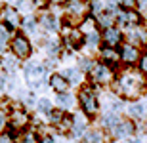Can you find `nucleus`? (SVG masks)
<instances>
[{
	"label": "nucleus",
	"instance_id": "41",
	"mask_svg": "<svg viewBox=\"0 0 147 143\" xmlns=\"http://www.w3.org/2000/svg\"><path fill=\"white\" fill-rule=\"evenodd\" d=\"M42 2H44L46 6H59V8H61V6L65 4L67 0H42Z\"/></svg>",
	"mask_w": 147,
	"mask_h": 143
},
{
	"label": "nucleus",
	"instance_id": "31",
	"mask_svg": "<svg viewBox=\"0 0 147 143\" xmlns=\"http://www.w3.org/2000/svg\"><path fill=\"white\" fill-rule=\"evenodd\" d=\"M13 143H40V134H38V130H34V124H33V128L17 134Z\"/></svg>",
	"mask_w": 147,
	"mask_h": 143
},
{
	"label": "nucleus",
	"instance_id": "15",
	"mask_svg": "<svg viewBox=\"0 0 147 143\" xmlns=\"http://www.w3.org/2000/svg\"><path fill=\"white\" fill-rule=\"evenodd\" d=\"M119 52H120V65L122 67H138V63L142 59V54H143V50L128 44V42H124L120 46Z\"/></svg>",
	"mask_w": 147,
	"mask_h": 143
},
{
	"label": "nucleus",
	"instance_id": "37",
	"mask_svg": "<svg viewBox=\"0 0 147 143\" xmlns=\"http://www.w3.org/2000/svg\"><path fill=\"white\" fill-rule=\"evenodd\" d=\"M119 143H147V139H145L143 134H138V136H134V138L122 139V141H119Z\"/></svg>",
	"mask_w": 147,
	"mask_h": 143
},
{
	"label": "nucleus",
	"instance_id": "10",
	"mask_svg": "<svg viewBox=\"0 0 147 143\" xmlns=\"http://www.w3.org/2000/svg\"><path fill=\"white\" fill-rule=\"evenodd\" d=\"M92 124H94V120L90 116H86L82 111L76 109L75 113H71V132H69V138L73 141H80L82 136L90 130Z\"/></svg>",
	"mask_w": 147,
	"mask_h": 143
},
{
	"label": "nucleus",
	"instance_id": "1",
	"mask_svg": "<svg viewBox=\"0 0 147 143\" xmlns=\"http://www.w3.org/2000/svg\"><path fill=\"white\" fill-rule=\"evenodd\" d=\"M145 86H147V77L138 67H120L117 71V78H115L113 86L109 90L119 97L132 101V99L145 95Z\"/></svg>",
	"mask_w": 147,
	"mask_h": 143
},
{
	"label": "nucleus",
	"instance_id": "4",
	"mask_svg": "<svg viewBox=\"0 0 147 143\" xmlns=\"http://www.w3.org/2000/svg\"><path fill=\"white\" fill-rule=\"evenodd\" d=\"M33 124H34L33 111L23 107L19 101H11L10 115H8V130L17 136V134L25 132L29 128H33Z\"/></svg>",
	"mask_w": 147,
	"mask_h": 143
},
{
	"label": "nucleus",
	"instance_id": "36",
	"mask_svg": "<svg viewBox=\"0 0 147 143\" xmlns=\"http://www.w3.org/2000/svg\"><path fill=\"white\" fill-rule=\"evenodd\" d=\"M117 4H119L120 10H126V11L136 10V0H117Z\"/></svg>",
	"mask_w": 147,
	"mask_h": 143
},
{
	"label": "nucleus",
	"instance_id": "12",
	"mask_svg": "<svg viewBox=\"0 0 147 143\" xmlns=\"http://www.w3.org/2000/svg\"><path fill=\"white\" fill-rule=\"evenodd\" d=\"M124 116L132 118V120L138 122V124H142L143 120H147V95L132 99V101H126Z\"/></svg>",
	"mask_w": 147,
	"mask_h": 143
},
{
	"label": "nucleus",
	"instance_id": "20",
	"mask_svg": "<svg viewBox=\"0 0 147 143\" xmlns=\"http://www.w3.org/2000/svg\"><path fill=\"white\" fill-rule=\"evenodd\" d=\"M61 73H63V77L69 80L71 88H76V90H78V88H82V86L88 82V77H86V75H84V73H82L76 65H69V67H65V69H63Z\"/></svg>",
	"mask_w": 147,
	"mask_h": 143
},
{
	"label": "nucleus",
	"instance_id": "27",
	"mask_svg": "<svg viewBox=\"0 0 147 143\" xmlns=\"http://www.w3.org/2000/svg\"><path fill=\"white\" fill-rule=\"evenodd\" d=\"M69 115H71V113H67V111L59 109V107H54L48 115L44 116V120H46V124H48V126H52L55 130L57 126H61V124L67 120V116H69Z\"/></svg>",
	"mask_w": 147,
	"mask_h": 143
},
{
	"label": "nucleus",
	"instance_id": "25",
	"mask_svg": "<svg viewBox=\"0 0 147 143\" xmlns=\"http://www.w3.org/2000/svg\"><path fill=\"white\" fill-rule=\"evenodd\" d=\"M21 33H25L27 36L31 38H36L38 34L42 33L40 31V23H38V15L36 13H31V15H23V23H21V29H19Z\"/></svg>",
	"mask_w": 147,
	"mask_h": 143
},
{
	"label": "nucleus",
	"instance_id": "40",
	"mask_svg": "<svg viewBox=\"0 0 147 143\" xmlns=\"http://www.w3.org/2000/svg\"><path fill=\"white\" fill-rule=\"evenodd\" d=\"M8 90V75L4 71H0V94Z\"/></svg>",
	"mask_w": 147,
	"mask_h": 143
},
{
	"label": "nucleus",
	"instance_id": "22",
	"mask_svg": "<svg viewBox=\"0 0 147 143\" xmlns=\"http://www.w3.org/2000/svg\"><path fill=\"white\" fill-rule=\"evenodd\" d=\"M109 141H111L109 134L105 132L103 128H99L98 124H92L90 130L82 136V139L78 143H109Z\"/></svg>",
	"mask_w": 147,
	"mask_h": 143
},
{
	"label": "nucleus",
	"instance_id": "30",
	"mask_svg": "<svg viewBox=\"0 0 147 143\" xmlns=\"http://www.w3.org/2000/svg\"><path fill=\"white\" fill-rule=\"evenodd\" d=\"M55 107L54 99L46 97V95H38V101H36V107H34L33 113H36V116H46L50 111Z\"/></svg>",
	"mask_w": 147,
	"mask_h": 143
},
{
	"label": "nucleus",
	"instance_id": "13",
	"mask_svg": "<svg viewBox=\"0 0 147 143\" xmlns=\"http://www.w3.org/2000/svg\"><path fill=\"white\" fill-rule=\"evenodd\" d=\"M124 42H128L132 46H138L140 50L145 52L147 50V25L142 23V25L126 29L124 31Z\"/></svg>",
	"mask_w": 147,
	"mask_h": 143
},
{
	"label": "nucleus",
	"instance_id": "18",
	"mask_svg": "<svg viewBox=\"0 0 147 143\" xmlns=\"http://www.w3.org/2000/svg\"><path fill=\"white\" fill-rule=\"evenodd\" d=\"M122 116H124L122 113H115V111H101L99 116L94 120V124H98L99 128H103L105 132L109 134L111 130H113V128L122 120Z\"/></svg>",
	"mask_w": 147,
	"mask_h": 143
},
{
	"label": "nucleus",
	"instance_id": "17",
	"mask_svg": "<svg viewBox=\"0 0 147 143\" xmlns=\"http://www.w3.org/2000/svg\"><path fill=\"white\" fill-rule=\"evenodd\" d=\"M101 40H103V46H111V48H120L124 44V31L117 25L101 31Z\"/></svg>",
	"mask_w": 147,
	"mask_h": 143
},
{
	"label": "nucleus",
	"instance_id": "42",
	"mask_svg": "<svg viewBox=\"0 0 147 143\" xmlns=\"http://www.w3.org/2000/svg\"><path fill=\"white\" fill-rule=\"evenodd\" d=\"M140 134H143V136L147 138V120H143L142 124H140Z\"/></svg>",
	"mask_w": 147,
	"mask_h": 143
},
{
	"label": "nucleus",
	"instance_id": "7",
	"mask_svg": "<svg viewBox=\"0 0 147 143\" xmlns=\"http://www.w3.org/2000/svg\"><path fill=\"white\" fill-rule=\"evenodd\" d=\"M38 15V23H40V31L44 34H52L57 36L63 31V17L59 13H55L52 8H42L36 11Z\"/></svg>",
	"mask_w": 147,
	"mask_h": 143
},
{
	"label": "nucleus",
	"instance_id": "24",
	"mask_svg": "<svg viewBox=\"0 0 147 143\" xmlns=\"http://www.w3.org/2000/svg\"><path fill=\"white\" fill-rule=\"evenodd\" d=\"M21 65H23V61H19L16 55H11L10 52L0 57V67H2L0 71H4L8 77H13L17 73H21Z\"/></svg>",
	"mask_w": 147,
	"mask_h": 143
},
{
	"label": "nucleus",
	"instance_id": "29",
	"mask_svg": "<svg viewBox=\"0 0 147 143\" xmlns=\"http://www.w3.org/2000/svg\"><path fill=\"white\" fill-rule=\"evenodd\" d=\"M94 19H96V25H98L99 31H105V29H109V27H113V25H117V15H115V13H111V11H107V10H103L99 15L94 17Z\"/></svg>",
	"mask_w": 147,
	"mask_h": 143
},
{
	"label": "nucleus",
	"instance_id": "21",
	"mask_svg": "<svg viewBox=\"0 0 147 143\" xmlns=\"http://www.w3.org/2000/svg\"><path fill=\"white\" fill-rule=\"evenodd\" d=\"M98 59L107 63V65L115 67V69H120V52L119 48H111V46H101L98 50Z\"/></svg>",
	"mask_w": 147,
	"mask_h": 143
},
{
	"label": "nucleus",
	"instance_id": "43",
	"mask_svg": "<svg viewBox=\"0 0 147 143\" xmlns=\"http://www.w3.org/2000/svg\"><path fill=\"white\" fill-rule=\"evenodd\" d=\"M145 95H147V86H145Z\"/></svg>",
	"mask_w": 147,
	"mask_h": 143
},
{
	"label": "nucleus",
	"instance_id": "9",
	"mask_svg": "<svg viewBox=\"0 0 147 143\" xmlns=\"http://www.w3.org/2000/svg\"><path fill=\"white\" fill-rule=\"evenodd\" d=\"M61 42L67 54H75V52H84V33L80 27L76 25H63L61 31Z\"/></svg>",
	"mask_w": 147,
	"mask_h": 143
},
{
	"label": "nucleus",
	"instance_id": "32",
	"mask_svg": "<svg viewBox=\"0 0 147 143\" xmlns=\"http://www.w3.org/2000/svg\"><path fill=\"white\" fill-rule=\"evenodd\" d=\"M11 99H0V134L8 132V115H10Z\"/></svg>",
	"mask_w": 147,
	"mask_h": 143
},
{
	"label": "nucleus",
	"instance_id": "6",
	"mask_svg": "<svg viewBox=\"0 0 147 143\" xmlns=\"http://www.w3.org/2000/svg\"><path fill=\"white\" fill-rule=\"evenodd\" d=\"M117 71L119 69H115V67H111V65H107V63L98 59L96 65L92 67L90 75H88V82L99 90H109L113 86L115 78H117Z\"/></svg>",
	"mask_w": 147,
	"mask_h": 143
},
{
	"label": "nucleus",
	"instance_id": "14",
	"mask_svg": "<svg viewBox=\"0 0 147 143\" xmlns=\"http://www.w3.org/2000/svg\"><path fill=\"white\" fill-rule=\"evenodd\" d=\"M0 19L4 23H8L13 31H19L21 23H23L21 11L17 10L13 4H0Z\"/></svg>",
	"mask_w": 147,
	"mask_h": 143
},
{
	"label": "nucleus",
	"instance_id": "16",
	"mask_svg": "<svg viewBox=\"0 0 147 143\" xmlns=\"http://www.w3.org/2000/svg\"><path fill=\"white\" fill-rule=\"evenodd\" d=\"M142 23H145V19L136 10H130V11L120 10L117 13V27H120L122 31H126L130 27H136V25H142Z\"/></svg>",
	"mask_w": 147,
	"mask_h": 143
},
{
	"label": "nucleus",
	"instance_id": "44",
	"mask_svg": "<svg viewBox=\"0 0 147 143\" xmlns=\"http://www.w3.org/2000/svg\"><path fill=\"white\" fill-rule=\"evenodd\" d=\"M145 25H147V21H145Z\"/></svg>",
	"mask_w": 147,
	"mask_h": 143
},
{
	"label": "nucleus",
	"instance_id": "39",
	"mask_svg": "<svg viewBox=\"0 0 147 143\" xmlns=\"http://www.w3.org/2000/svg\"><path fill=\"white\" fill-rule=\"evenodd\" d=\"M13 139H16V134L13 132H4V134H0V143H13Z\"/></svg>",
	"mask_w": 147,
	"mask_h": 143
},
{
	"label": "nucleus",
	"instance_id": "26",
	"mask_svg": "<svg viewBox=\"0 0 147 143\" xmlns=\"http://www.w3.org/2000/svg\"><path fill=\"white\" fill-rule=\"evenodd\" d=\"M96 61H98V55L96 54H90V52H82V54L76 55V63L75 65L80 69L84 75H90V71H92V67L96 65Z\"/></svg>",
	"mask_w": 147,
	"mask_h": 143
},
{
	"label": "nucleus",
	"instance_id": "3",
	"mask_svg": "<svg viewBox=\"0 0 147 143\" xmlns=\"http://www.w3.org/2000/svg\"><path fill=\"white\" fill-rule=\"evenodd\" d=\"M101 92L103 90L92 86L86 82L82 88L76 90V99H78V111H82L86 116L96 120L101 113Z\"/></svg>",
	"mask_w": 147,
	"mask_h": 143
},
{
	"label": "nucleus",
	"instance_id": "19",
	"mask_svg": "<svg viewBox=\"0 0 147 143\" xmlns=\"http://www.w3.org/2000/svg\"><path fill=\"white\" fill-rule=\"evenodd\" d=\"M54 103H55V107H59V109L67 111V113H75L78 109V99H76V94L73 90L63 92V94H55Z\"/></svg>",
	"mask_w": 147,
	"mask_h": 143
},
{
	"label": "nucleus",
	"instance_id": "23",
	"mask_svg": "<svg viewBox=\"0 0 147 143\" xmlns=\"http://www.w3.org/2000/svg\"><path fill=\"white\" fill-rule=\"evenodd\" d=\"M48 86H50V90H52L54 94H63V92H69V90H73L71 84H69V80L63 77V73H61V71H54L52 75H50Z\"/></svg>",
	"mask_w": 147,
	"mask_h": 143
},
{
	"label": "nucleus",
	"instance_id": "33",
	"mask_svg": "<svg viewBox=\"0 0 147 143\" xmlns=\"http://www.w3.org/2000/svg\"><path fill=\"white\" fill-rule=\"evenodd\" d=\"M16 33H17V31H13L8 23H4L2 19H0V42H8V44H10L11 36H13Z\"/></svg>",
	"mask_w": 147,
	"mask_h": 143
},
{
	"label": "nucleus",
	"instance_id": "38",
	"mask_svg": "<svg viewBox=\"0 0 147 143\" xmlns=\"http://www.w3.org/2000/svg\"><path fill=\"white\" fill-rule=\"evenodd\" d=\"M138 69H140V71L147 77V50L142 54V59H140V63H138Z\"/></svg>",
	"mask_w": 147,
	"mask_h": 143
},
{
	"label": "nucleus",
	"instance_id": "11",
	"mask_svg": "<svg viewBox=\"0 0 147 143\" xmlns=\"http://www.w3.org/2000/svg\"><path fill=\"white\" fill-rule=\"evenodd\" d=\"M138 134H140V124L134 122L132 118H128V116H122V120L109 132V138L111 141H122V139L134 138Z\"/></svg>",
	"mask_w": 147,
	"mask_h": 143
},
{
	"label": "nucleus",
	"instance_id": "5",
	"mask_svg": "<svg viewBox=\"0 0 147 143\" xmlns=\"http://www.w3.org/2000/svg\"><path fill=\"white\" fill-rule=\"evenodd\" d=\"M63 25H80L86 17H90V0H67L61 6Z\"/></svg>",
	"mask_w": 147,
	"mask_h": 143
},
{
	"label": "nucleus",
	"instance_id": "8",
	"mask_svg": "<svg viewBox=\"0 0 147 143\" xmlns=\"http://www.w3.org/2000/svg\"><path fill=\"white\" fill-rule=\"evenodd\" d=\"M10 54L16 55L19 61H27L33 57L34 54V42L31 36H27L25 33L17 31L10 40Z\"/></svg>",
	"mask_w": 147,
	"mask_h": 143
},
{
	"label": "nucleus",
	"instance_id": "34",
	"mask_svg": "<svg viewBox=\"0 0 147 143\" xmlns=\"http://www.w3.org/2000/svg\"><path fill=\"white\" fill-rule=\"evenodd\" d=\"M40 134V143H59V136L54 132H38Z\"/></svg>",
	"mask_w": 147,
	"mask_h": 143
},
{
	"label": "nucleus",
	"instance_id": "35",
	"mask_svg": "<svg viewBox=\"0 0 147 143\" xmlns=\"http://www.w3.org/2000/svg\"><path fill=\"white\" fill-rule=\"evenodd\" d=\"M136 11L147 21V0H136Z\"/></svg>",
	"mask_w": 147,
	"mask_h": 143
},
{
	"label": "nucleus",
	"instance_id": "28",
	"mask_svg": "<svg viewBox=\"0 0 147 143\" xmlns=\"http://www.w3.org/2000/svg\"><path fill=\"white\" fill-rule=\"evenodd\" d=\"M13 6L21 11V15H31L40 10V0H16Z\"/></svg>",
	"mask_w": 147,
	"mask_h": 143
},
{
	"label": "nucleus",
	"instance_id": "2",
	"mask_svg": "<svg viewBox=\"0 0 147 143\" xmlns=\"http://www.w3.org/2000/svg\"><path fill=\"white\" fill-rule=\"evenodd\" d=\"M21 75H23V80H25V86L29 90H33V92H40L44 88H50L48 78L52 73L48 71V67L44 65V61H36L33 57L23 61Z\"/></svg>",
	"mask_w": 147,
	"mask_h": 143
}]
</instances>
